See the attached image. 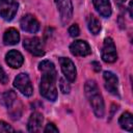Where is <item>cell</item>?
I'll return each instance as SVG.
<instances>
[{"label":"cell","mask_w":133,"mask_h":133,"mask_svg":"<svg viewBox=\"0 0 133 133\" xmlns=\"http://www.w3.org/2000/svg\"><path fill=\"white\" fill-rule=\"evenodd\" d=\"M38 70L42 72V78L39 83L41 95L49 101H55L57 98L56 88V70L50 60H43L38 63Z\"/></svg>","instance_id":"6da1fadb"},{"label":"cell","mask_w":133,"mask_h":133,"mask_svg":"<svg viewBox=\"0 0 133 133\" xmlns=\"http://www.w3.org/2000/svg\"><path fill=\"white\" fill-rule=\"evenodd\" d=\"M85 96L92 108L94 113L97 117H103L105 112V105L102 95L100 94L99 87L94 80H87L84 85Z\"/></svg>","instance_id":"7a4b0ae2"},{"label":"cell","mask_w":133,"mask_h":133,"mask_svg":"<svg viewBox=\"0 0 133 133\" xmlns=\"http://www.w3.org/2000/svg\"><path fill=\"white\" fill-rule=\"evenodd\" d=\"M14 86L26 97H30L33 94V86L28 74L26 73H20L19 75H17L14 80Z\"/></svg>","instance_id":"3957f363"},{"label":"cell","mask_w":133,"mask_h":133,"mask_svg":"<svg viewBox=\"0 0 133 133\" xmlns=\"http://www.w3.org/2000/svg\"><path fill=\"white\" fill-rule=\"evenodd\" d=\"M57 9L59 11L60 21L62 25H66L73 17V3L72 0H55Z\"/></svg>","instance_id":"277c9868"},{"label":"cell","mask_w":133,"mask_h":133,"mask_svg":"<svg viewBox=\"0 0 133 133\" xmlns=\"http://www.w3.org/2000/svg\"><path fill=\"white\" fill-rule=\"evenodd\" d=\"M102 59L107 63H112L117 59L116 48L111 37H106L102 47Z\"/></svg>","instance_id":"5b68a950"},{"label":"cell","mask_w":133,"mask_h":133,"mask_svg":"<svg viewBox=\"0 0 133 133\" xmlns=\"http://www.w3.org/2000/svg\"><path fill=\"white\" fill-rule=\"evenodd\" d=\"M19 4L16 0H0V16L6 20L11 21L17 11Z\"/></svg>","instance_id":"8992f818"},{"label":"cell","mask_w":133,"mask_h":133,"mask_svg":"<svg viewBox=\"0 0 133 133\" xmlns=\"http://www.w3.org/2000/svg\"><path fill=\"white\" fill-rule=\"evenodd\" d=\"M23 47L25 50H27L29 53H31L34 56H43L45 54L43 43L38 37H28L25 38L23 42Z\"/></svg>","instance_id":"52a82bcc"},{"label":"cell","mask_w":133,"mask_h":133,"mask_svg":"<svg viewBox=\"0 0 133 133\" xmlns=\"http://www.w3.org/2000/svg\"><path fill=\"white\" fill-rule=\"evenodd\" d=\"M20 26L23 31H26L29 33H36L39 30V22L33 15H30V14L25 15L21 19Z\"/></svg>","instance_id":"ba28073f"},{"label":"cell","mask_w":133,"mask_h":133,"mask_svg":"<svg viewBox=\"0 0 133 133\" xmlns=\"http://www.w3.org/2000/svg\"><path fill=\"white\" fill-rule=\"evenodd\" d=\"M59 62H60L61 71L64 77L66 78V80L70 82H74L76 80V75H77L74 62L68 57H61L59 59Z\"/></svg>","instance_id":"9c48e42d"},{"label":"cell","mask_w":133,"mask_h":133,"mask_svg":"<svg viewBox=\"0 0 133 133\" xmlns=\"http://www.w3.org/2000/svg\"><path fill=\"white\" fill-rule=\"evenodd\" d=\"M103 78H104V84H105V88L113 96L119 97L118 94V79L116 77V75H114L112 72L106 71L103 74Z\"/></svg>","instance_id":"30bf717a"},{"label":"cell","mask_w":133,"mask_h":133,"mask_svg":"<svg viewBox=\"0 0 133 133\" xmlns=\"http://www.w3.org/2000/svg\"><path fill=\"white\" fill-rule=\"evenodd\" d=\"M70 51L75 56H87L91 53L89 45L82 39H77L73 42L70 46Z\"/></svg>","instance_id":"8fae6325"},{"label":"cell","mask_w":133,"mask_h":133,"mask_svg":"<svg viewBox=\"0 0 133 133\" xmlns=\"http://www.w3.org/2000/svg\"><path fill=\"white\" fill-rule=\"evenodd\" d=\"M5 61L10 68L19 69L24 62V57L21 54V52L17 50H10L5 55Z\"/></svg>","instance_id":"7c38bea8"},{"label":"cell","mask_w":133,"mask_h":133,"mask_svg":"<svg viewBox=\"0 0 133 133\" xmlns=\"http://www.w3.org/2000/svg\"><path fill=\"white\" fill-rule=\"evenodd\" d=\"M43 114L39 112H33L29 119H28V124H27V129L29 132H38L42 128V124H43Z\"/></svg>","instance_id":"4fadbf2b"},{"label":"cell","mask_w":133,"mask_h":133,"mask_svg":"<svg viewBox=\"0 0 133 133\" xmlns=\"http://www.w3.org/2000/svg\"><path fill=\"white\" fill-rule=\"evenodd\" d=\"M96 10L104 18L111 16V4L108 0H92Z\"/></svg>","instance_id":"5bb4252c"},{"label":"cell","mask_w":133,"mask_h":133,"mask_svg":"<svg viewBox=\"0 0 133 133\" xmlns=\"http://www.w3.org/2000/svg\"><path fill=\"white\" fill-rule=\"evenodd\" d=\"M20 41V33L15 28H9L4 32L3 42L5 45H16Z\"/></svg>","instance_id":"9a60e30c"},{"label":"cell","mask_w":133,"mask_h":133,"mask_svg":"<svg viewBox=\"0 0 133 133\" xmlns=\"http://www.w3.org/2000/svg\"><path fill=\"white\" fill-rule=\"evenodd\" d=\"M118 125L121 128L131 132L133 130V116L130 112H124L118 118Z\"/></svg>","instance_id":"2e32d148"},{"label":"cell","mask_w":133,"mask_h":133,"mask_svg":"<svg viewBox=\"0 0 133 133\" xmlns=\"http://www.w3.org/2000/svg\"><path fill=\"white\" fill-rule=\"evenodd\" d=\"M0 101H1V103H2L5 107L10 108V107L14 105V103L17 101V95H16V92H15L14 90H11V89L6 90L5 92H3V94L0 95Z\"/></svg>","instance_id":"e0dca14e"},{"label":"cell","mask_w":133,"mask_h":133,"mask_svg":"<svg viewBox=\"0 0 133 133\" xmlns=\"http://www.w3.org/2000/svg\"><path fill=\"white\" fill-rule=\"evenodd\" d=\"M87 28L92 34L96 35L101 31V23L95 16L90 15L87 18Z\"/></svg>","instance_id":"ac0fdd59"},{"label":"cell","mask_w":133,"mask_h":133,"mask_svg":"<svg viewBox=\"0 0 133 133\" xmlns=\"http://www.w3.org/2000/svg\"><path fill=\"white\" fill-rule=\"evenodd\" d=\"M59 88H60V91L62 94H69L70 92V89H71L69 83L63 78H60L59 79Z\"/></svg>","instance_id":"d6986e66"},{"label":"cell","mask_w":133,"mask_h":133,"mask_svg":"<svg viewBox=\"0 0 133 133\" xmlns=\"http://www.w3.org/2000/svg\"><path fill=\"white\" fill-rule=\"evenodd\" d=\"M79 33H80V30H79V27H78L77 24H73V25L70 26V28H69V34H70L72 37L78 36Z\"/></svg>","instance_id":"ffe728a7"},{"label":"cell","mask_w":133,"mask_h":133,"mask_svg":"<svg viewBox=\"0 0 133 133\" xmlns=\"http://www.w3.org/2000/svg\"><path fill=\"white\" fill-rule=\"evenodd\" d=\"M44 132H46V133H51V132H53V133H58V128L53 124V123H49V124H47L46 125V128L44 129Z\"/></svg>","instance_id":"44dd1931"},{"label":"cell","mask_w":133,"mask_h":133,"mask_svg":"<svg viewBox=\"0 0 133 133\" xmlns=\"http://www.w3.org/2000/svg\"><path fill=\"white\" fill-rule=\"evenodd\" d=\"M8 131L12 132L14 131V128L10 127L7 123H5L3 121H0V132H8Z\"/></svg>","instance_id":"7402d4cb"},{"label":"cell","mask_w":133,"mask_h":133,"mask_svg":"<svg viewBox=\"0 0 133 133\" xmlns=\"http://www.w3.org/2000/svg\"><path fill=\"white\" fill-rule=\"evenodd\" d=\"M7 81H8V76L6 75L5 71L3 70V68H2L1 64H0V83H2V84H6Z\"/></svg>","instance_id":"603a6c76"},{"label":"cell","mask_w":133,"mask_h":133,"mask_svg":"<svg viewBox=\"0 0 133 133\" xmlns=\"http://www.w3.org/2000/svg\"><path fill=\"white\" fill-rule=\"evenodd\" d=\"M91 66H92V69H94L96 72H99V71L101 70V64H100L99 62H97V61H92V62H91Z\"/></svg>","instance_id":"cb8c5ba5"},{"label":"cell","mask_w":133,"mask_h":133,"mask_svg":"<svg viewBox=\"0 0 133 133\" xmlns=\"http://www.w3.org/2000/svg\"><path fill=\"white\" fill-rule=\"evenodd\" d=\"M126 1H127V0H116L117 4H119V5H121V4H123V3H125Z\"/></svg>","instance_id":"d4e9b609"}]
</instances>
